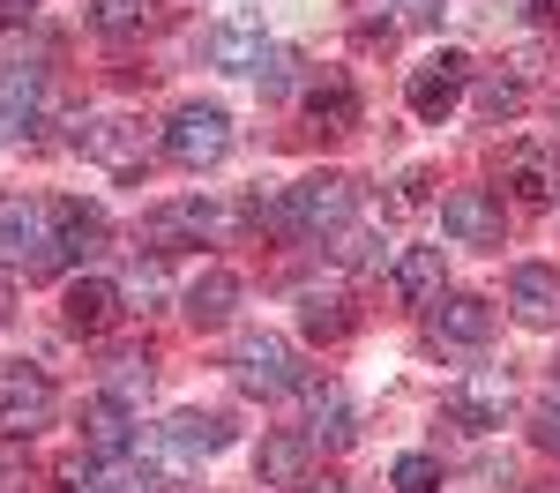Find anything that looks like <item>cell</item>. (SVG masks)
<instances>
[{"instance_id": "obj_29", "label": "cell", "mask_w": 560, "mask_h": 493, "mask_svg": "<svg viewBox=\"0 0 560 493\" xmlns=\"http://www.w3.org/2000/svg\"><path fill=\"white\" fill-rule=\"evenodd\" d=\"M478 113H486L493 128L516 120V113H523V83H516V75H486V83H478Z\"/></svg>"}, {"instance_id": "obj_2", "label": "cell", "mask_w": 560, "mask_h": 493, "mask_svg": "<svg viewBox=\"0 0 560 493\" xmlns=\"http://www.w3.org/2000/svg\"><path fill=\"white\" fill-rule=\"evenodd\" d=\"M232 382H240L247 397H292V389H306L300 359H292V344H284L277 329H247V337L232 344Z\"/></svg>"}, {"instance_id": "obj_5", "label": "cell", "mask_w": 560, "mask_h": 493, "mask_svg": "<svg viewBox=\"0 0 560 493\" xmlns=\"http://www.w3.org/2000/svg\"><path fill=\"white\" fill-rule=\"evenodd\" d=\"M224 150H232V120H224V105H179V113H173V128H165V157H173V165L210 173Z\"/></svg>"}, {"instance_id": "obj_13", "label": "cell", "mask_w": 560, "mask_h": 493, "mask_svg": "<svg viewBox=\"0 0 560 493\" xmlns=\"http://www.w3.org/2000/svg\"><path fill=\"white\" fill-rule=\"evenodd\" d=\"M493 329H501V307H493V300H478V292H441V300H433V344L478 352Z\"/></svg>"}, {"instance_id": "obj_9", "label": "cell", "mask_w": 560, "mask_h": 493, "mask_svg": "<svg viewBox=\"0 0 560 493\" xmlns=\"http://www.w3.org/2000/svg\"><path fill=\"white\" fill-rule=\"evenodd\" d=\"M75 150H83V157H97L105 173H120V179L150 173V142H142V128H135V120H120V113L83 120V128H75Z\"/></svg>"}, {"instance_id": "obj_6", "label": "cell", "mask_w": 560, "mask_h": 493, "mask_svg": "<svg viewBox=\"0 0 560 493\" xmlns=\"http://www.w3.org/2000/svg\"><path fill=\"white\" fill-rule=\"evenodd\" d=\"M501 187L516 195L523 210H546V202L560 195V150H553V142H538V134L509 142V150H501Z\"/></svg>"}, {"instance_id": "obj_7", "label": "cell", "mask_w": 560, "mask_h": 493, "mask_svg": "<svg viewBox=\"0 0 560 493\" xmlns=\"http://www.w3.org/2000/svg\"><path fill=\"white\" fill-rule=\"evenodd\" d=\"M441 411H448L464 434H493V426H509V374H501V366H478V374H464V382H448Z\"/></svg>"}, {"instance_id": "obj_21", "label": "cell", "mask_w": 560, "mask_h": 493, "mask_svg": "<svg viewBox=\"0 0 560 493\" xmlns=\"http://www.w3.org/2000/svg\"><path fill=\"white\" fill-rule=\"evenodd\" d=\"M255 471H261V486H306L314 479V442L306 434H261Z\"/></svg>"}, {"instance_id": "obj_23", "label": "cell", "mask_w": 560, "mask_h": 493, "mask_svg": "<svg viewBox=\"0 0 560 493\" xmlns=\"http://www.w3.org/2000/svg\"><path fill=\"white\" fill-rule=\"evenodd\" d=\"M351 321H359V314H351L345 292H322V284H306V292H300V337H306V344H345Z\"/></svg>"}, {"instance_id": "obj_33", "label": "cell", "mask_w": 560, "mask_h": 493, "mask_svg": "<svg viewBox=\"0 0 560 493\" xmlns=\"http://www.w3.org/2000/svg\"><path fill=\"white\" fill-rule=\"evenodd\" d=\"M255 83L269 90V97H277V90H292V52H277V45H269V52H261V68H255Z\"/></svg>"}, {"instance_id": "obj_34", "label": "cell", "mask_w": 560, "mask_h": 493, "mask_svg": "<svg viewBox=\"0 0 560 493\" xmlns=\"http://www.w3.org/2000/svg\"><path fill=\"white\" fill-rule=\"evenodd\" d=\"M337 255H345L351 269H366V262H374V232H351V239L337 247Z\"/></svg>"}, {"instance_id": "obj_17", "label": "cell", "mask_w": 560, "mask_h": 493, "mask_svg": "<svg viewBox=\"0 0 560 493\" xmlns=\"http://www.w3.org/2000/svg\"><path fill=\"white\" fill-rule=\"evenodd\" d=\"M261 52H269V38H261V23H247V15H224V23L202 31V60L232 68V75H255Z\"/></svg>"}, {"instance_id": "obj_37", "label": "cell", "mask_w": 560, "mask_h": 493, "mask_svg": "<svg viewBox=\"0 0 560 493\" xmlns=\"http://www.w3.org/2000/svg\"><path fill=\"white\" fill-rule=\"evenodd\" d=\"M8 321H15V284L0 277V329H8Z\"/></svg>"}, {"instance_id": "obj_39", "label": "cell", "mask_w": 560, "mask_h": 493, "mask_svg": "<svg viewBox=\"0 0 560 493\" xmlns=\"http://www.w3.org/2000/svg\"><path fill=\"white\" fill-rule=\"evenodd\" d=\"M300 493H345V479H306Z\"/></svg>"}, {"instance_id": "obj_20", "label": "cell", "mask_w": 560, "mask_h": 493, "mask_svg": "<svg viewBox=\"0 0 560 493\" xmlns=\"http://www.w3.org/2000/svg\"><path fill=\"white\" fill-rule=\"evenodd\" d=\"M232 307H240V277H232L224 262H210L195 284H187V307H179V314H187L195 329H224V321H232Z\"/></svg>"}, {"instance_id": "obj_40", "label": "cell", "mask_w": 560, "mask_h": 493, "mask_svg": "<svg viewBox=\"0 0 560 493\" xmlns=\"http://www.w3.org/2000/svg\"><path fill=\"white\" fill-rule=\"evenodd\" d=\"M530 493H560V486H530Z\"/></svg>"}, {"instance_id": "obj_1", "label": "cell", "mask_w": 560, "mask_h": 493, "mask_svg": "<svg viewBox=\"0 0 560 493\" xmlns=\"http://www.w3.org/2000/svg\"><path fill=\"white\" fill-rule=\"evenodd\" d=\"M255 224H269L277 239H322V232H345L351 224V179L345 173H306L284 187V202H269V210H247Z\"/></svg>"}, {"instance_id": "obj_16", "label": "cell", "mask_w": 560, "mask_h": 493, "mask_svg": "<svg viewBox=\"0 0 560 493\" xmlns=\"http://www.w3.org/2000/svg\"><path fill=\"white\" fill-rule=\"evenodd\" d=\"M509 307H516L523 329H560V269L523 262L516 277H509Z\"/></svg>"}, {"instance_id": "obj_22", "label": "cell", "mask_w": 560, "mask_h": 493, "mask_svg": "<svg viewBox=\"0 0 560 493\" xmlns=\"http://www.w3.org/2000/svg\"><path fill=\"white\" fill-rule=\"evenodd\" d=\"M306 128H322V134H351L359 128V90H351V75H322V83L306 90Z\"/></svg>"}, {"instance_id": "obj_8", "label": "cell", "mask_w": 560, "mask_h": 493, "mask_svg": "<svg viewBox=\"0 0 560 493\" xmlns=\"http://www.w3.org/2000/svg\"><path fill=\"white\" fill-rule=\"evenodd\" d=\"M210 232H224V210L202 202V195H179V202H165V210L142 218V247H150V255H173V247H202Z\"/></svg>"}, {"instance_id": "obj_10", "label": "cell", "mask_w": 560, "mask_h": 493, "mask_svg": "<svg viewBox=\"0 0 560 493\" xmlns=\"http://www.w3.org/2000/svg\"><path fill=\"white\" fill-rule=\"evenodd\" d=\"M224 442H232V426L210 419V411H173V419L158 426V456H165V471H195V463L217 456Z\"/></svg>"}, {"instance_id": "obj_36", "label": "cell", "mask_w": 560, "mask_h": 493, "mask_svg": "<svg viewBox=\"0 0 560 493\" xmlns=\"http://www.w3.org/2000/svg\"><path fill=\"white\" fill-rule=\"evenodd\" d=\"M38 15V0H0V23H31Z\"/></svg>"}, {"instance_id": "obj_14", "label": "cell", "mask_w": 560, "mask_h": 493, "mask_svg": "<svg viewBox=\"0 0 560 493\" xmlns=\"http://www.w3.org/2000/svg\"><path fill=\"white\" fill-rule=\"evenodd\" d=\"M105 232H113V224H105L97 202H83V195H60V202H52V255H60V262L97 255V247H105Z\"/></svg>"}, {"instance_id": "obj_24", "label": "cell", "mask_w": 560, "mask_h": 493, "mask_svg": "<svg viewBox=\"0 0 560 493\" xmlns=\"http://www.w3.org/2000/svg\"><path fill=\"white\" fill-rule=\"evenodd\" d=\"M38 97H45V75H38V68H0V142H8V134H31Z\"/></svg>"}, {"instance_id": "obj_4", "label": "cell", "mask_w": 560, "mask_h": 493, "mask_svg": "<svg viewBox=\"0 0 560 493\" xmlns=\"http://www.w3.org/2000/svg\"><path fill=\"white\" fill-rule=\"evenodd\" d=\"M0 262L23 269H52V202L38 195H0Z\"/></svg>"}, {"instance_id": "obj_11", "label": "cell", "mask_w": 560, "mask_h": 493, "mask_svg": "<svg viewBox=\"0 0 560 493\" xmlns=\"http://www.w3.org/2000/svg\"><path fill=\"white\" fill-rule=\"evenodd\" d=\"M45 419H52V382H45V366H0V426L8 434H38Z\"/></svg>"}, {"instance_id": "obj_25", "label": "cell", "mask_w": 560, "mask_h": 493, "mask_svg": "<svg viewBox=\"0 0 560 493\" xmlns=\"http://www.w3.org/2000/svg\"><path fill=\"white\" fill-rule=\"evenodd\" d=\"M83 434H90V448H97V456H128V442H135L128 403H113L105 389H97V397H90V411H83Z\"/></svg>"}, {"instance_id": "obj_19", "label": "cell", "mask_w": 560, "mask_h": 493, "mask_svg": "<svg viewBox=\"0 0 560 493\" xmlns=\"http://www.w3.org/2000/svg\"><path fill=\"white\" fill-rule=\"evenodd\" d=\"M306 403H314L306 442H322V448H351L359 442V411H351V397L337 389V382H306Z\"/></svg>"}, {"instance_id": "obj_12", "label": "cell", "mask_w": 560, "mask_h": 493, "mask_svg": "<svg viewBox=\"0 0 560 493\" xmlns=\"http://www.w3.org/2000/svg\"><path fill=\"white\" fill-rule=\"evenodd\" d=\"M441 232H448L456 247H501L509 218H501V202H493L486 187H456V195H441Z\"/></svg>"}, {"instance_id": "obj_18", "label": "cell", "mask_w": 560, "mask_h": 493, "mask_svg": "<svg viewBox=\"0 0 560 493\" xmlns=\"http://www.w3.org/2000/svg\"><path fill=\"white\" fill-rule=\"evenodd\" d=\"M441 247H404L396 262H388V292H396V307H433L441 300Z\"/></svg>"}, {"instance_id": "obj_35", "label": "cell", "mask_w": 560, "mask_h": 493, "mask_svg": "<svg viewBox=\"0 0 560 493\" xmlns=\"http://www.w3.org/2000/svg\"><path fill=\"white\" fill-rule=\"evenodd\" d=\"M396 8H404V23H441L448 0H396Z\"/></svg>"}, {"instance_id": "obj_28", "label": "cell", "mask_w": 560, "mask_h": 493, "mask_svg": "<svg viewBox=\"0 0 560 493\" xmlns=\"http://www.w3.org/2000/svg\"><path fill=\"white\" fill-rule=\"evenodd\" d=\"M90 23H97L105 38H135V31H150V0H97Z\"/></svg>"}, {"instance_id": "obj_3", "label": "cell", "mask_w": 560, "mask_h": 493, "mask_svg": "<svg viewBox=\"0 0 560 493\" xmlns=\"http://www.w3.org/2000/svg\"><path fill=\"white\" fill-rule=\"evenodd\" d=\"M464 90H471V52H433V60H419L404 75V105H411V120L441 128L464 105Z\"/></svg>"}, {"instance_id": "obj_31", "label": "cell", "mask_w": 560, "mask_h": 493, "mask_svg": "<svg viewBox=\"0 0 560 493\" xmlns=\"http://www.w3.org/2000/svg\"><path fill=\"white\" fill-rule=\"evenodd\" d=\"M52 493H97V463H90V456H68V463L52 471Z\"/></svg>"}, {"instance_id": "obj_26", "label": "cell", "mask_w": 560, "mask_h": 493, "mask_svg": "<svg viewBox=\"0 0 560 493\" xmlns=\"http://www.w3.org/2000/svg\"><path fill=\"white\" fill-rule=\"evenodd\" d=\"M105 397L128 403V411L150 397V352H120V359H113V366H105Z\"/></svg>"}, {"instance_id": "obj_27", "label": "cell", "mask_w": 560, "mask_h": 493, "mask_svg": "<svg viewBox=\"0 0 560 493\" xmlns=\"http://www.w3.org/2000/svg\"><path fill=\"white\" fill-rule=\"evenodd\" d=\"M388 486L396 493H441V456H427V448L396 456V463H388Z\"/></svg>"}, {"instance_id": "obj_30", "label": "cell", "mask_w": 560, "mask_h": 493, "mask_svg": "<svg viewBox=\"0 0 560 493\" xmlns=\"http://www.w3.org/2000/svg\"><path fill=\"white\" fill-rule=\"evenodd\" d=\"M97 493H165V479L150 463H120V471H97Z\"/></svg>"}, {"instance_id": "obj_32", "label": "cell", "mask_w": 560, "mask_h": 493, "mask_svg": "<svg viewBox=\"0 0 560 493\" xmlns=\"http://www.w3.org/2000/svg\"><path fill=\"white\" fill-rule=\"evenodd\" d=\"M530 442L546 448V456H560V397H546L538 411H530Z\"/></svg>"}, {"instance_id": "obj_15", "label": "cell", "mask_w": 560, "mask_h": 493, "mask_svg": "<svg viewBox=\"0 0 560 493\" xmlns=\"http://www.w3.org/2000/svg\"><path fill=\"white\" fill-rule=\"evenodd\" d=\"M60 321H68V337H105V329L120 321V284H105V277H75L68 300H60Z\"/></svg>"}, {"instance_id": "obj_38", "label": "cell", "mask_w": 560, "mask_h": 493, "mask_svg": "<svg viewBox=\"0 0 560 493\" xmlns=\"http://www.w3.org/2000/svg\"><path fill=\"white\" fill-rule=\"evenodd\" d=\"M523 15H560V0H516Z\"/></svg>"}]
</instances>
